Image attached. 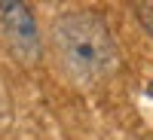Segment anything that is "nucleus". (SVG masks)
<instances>
[{
    "label": "nucleus",
    "instance_id": "obj_2",
    "mask_svg": "<svg viewBox=\"0 0 153 140\" xmlns=\"http://www.w3.org/2000/svg\"><path fill=\"white\" fill-rule=\"evenodd\" d=\"M0 28H3V40L9 52L22 64H34L40 58V31H37V18L31 6L19 3V0H3L0 3Z\"/></svg>",
    "mask_w": 153,
    "mask_h": 140
},
{
    "label": "nucleus",
    "instance_id": "obj_3",
    "mask_svg": "<svg viewBox=\"0 0 153 140\" xmlns=\"http://www.w3.org/2000/svg\"><path fill=\"white\" fill-rule=\"evenodd\" d=\"M135 15H138V21H141V28L153 37V0H147V3H135Z\"/></svg>",
    "mask_w": 153,
    "mask_h": 140
},
{
    "label": "nucleus",
    "instance_id": "obj_4",
    "mask_svg": "<svg viewBox=\"0 0 153 140\" xmlns=\"http://www.w3.org/2000/svg\"><path fill=\"white\" fill-rule=\"evenodd\" d=\"M150 95H153V88H150Z\"/></svg>",
    "mask_w": 153,
    "mask_h": 140
},
{
    "label": "nucleus",
    "instance_id": "obj_1",
    "mask_svg": "<svg viewBox=\"0 0 153 140\" xmlns=\"http://www.w3.org/2000/svg\"><path fill=\"white\" fill-rule=\"evenodd\" d=\"M49 40L58 67L68 73V79L80 85L101 82L117 64V43L107 21L98 12L76 9L58 15L52 21Z\"/></svg>",
    "mask_w": 153,
    "mask_h": 140
}]
</instances>
